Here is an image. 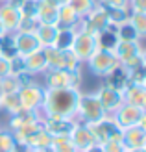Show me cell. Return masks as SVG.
Masks as SVG:
<instances>
[{
  "mask_svg": "<svg viewBox=\"0 0 146 152\" xmlns=\"http://www.w3.org/2000/svg\"><path fill=\"white\" fill-rule=\"evenodd\" d=\"M109 15H107V10L102 4H96L93 11H89L83 19H80V24L78 30L81 32H87V34H93V35H100L104 34L107 28H109Z\"/></svg>",
  "mask_w": 146,
  "mask_h": 152,
  "instance_id": "5b68a950",
  "label": "cell"
},
{
  "mask_svg": "<svg viewBox=\"0 0 146 152\" xmlns=\"http://www.w3.org/2000/svg\"><path fill=\"white\" fill-rule=\"evenodd\" d=\"M37 119H43L41 111H32V110H24V108H19L17 111L9 113V123H7V128H9L11 132L19 130V128L26 126L30 123H33Z\"/></svg>",
  "mask_w": 146,
  "mask_h": 152,
  "instance_id": "ac0fdd59",
  "label": "cell"
},
{
  "mask_svg": "<svg viewBox=\"0 0 146 152\" xmlns=\"http://www.w3.org/2000/svg\"><path fill=\"white\" fill-rule=\"evenodd\" d=\"M0 54H2V50H0Z\"/></svg>",
  "mask_w": 146,
  "mask_h": 152,
  "instance_id": "c3c4849f",
  "label": "cell"
},
{
  "mask_svg": "<svg viewBox=\"0 0 146 152\" xmlns=\"http://www.w3.org/2000/svg\"><path fill=\"white\" fill-rule=\"evenodd\" d=\"M124 152H146V150H124Z\"/></svg>",
  "mask_w": 146,
  "mask_h": 152,
  "instance_id": "f6af8a7d",
  "label": "cell"
},
{
  "mask_svg": "<svg viewBox=\"0 0 146 152\" xmlns=\"http://www.w3.org/2000/svg\"><path fill=\"white\" fill-rule=\"evenodd\" d=\"M17 7H19V11H20L22 17H37L39 0H20Z\"/></svg>",
  "mask_w": 146,
  "mask_h": 152,
  "instance_id": "1f68e13d",
  "label": "cell"
},
{
  "mask_svg": "<svg viewBox=\"0 0 146 152\" xmlns=\"http://www.w3.org/2000/svg\"><path fill=\"white\" fill-rule=\"evenodd\" d=\"M104 152H124V145H122V141H107L102 145Z\"/></svg>",
  "mask_w": 146,
  "mask_h": 152,
  "instance_id": "8d00e7d4",
  "label": "cell"
},
{
  "mask_svg": "<svg viewBox=\"0 0 146 152\" xmlns=\"http://www.w3.org/2000/svg\"><path fill=\"white\" fill-rule=\"evenodd\" d=\"M24 152H52V148H26Z\"/></svg>",
  "mask_w": 146,
  "mask_h": 152,
  "instance_id": "60d3db41",
  "label": "cell"
},
{
  "mask_svg": "<svg viewBox=\"0 0 146 152\" xmlns=\"http://www.w3.org/2000/svg\"><path fill=\"white\" fill-rule=\"evenodd\" d=\"M67 4L76 11V15H78L80 19H83L89 11L94 10V6L98 4V0H68Z\"/></svg>",
  "mask_w": 146,
  "mask_h": 152,
  "instance_id": "83f0119b",
  "label": "cell"
},
{
  "mask_svg": "<svg viewBox=\"0 0 146 152\" xmlns=\"http://www.w3.org/2000/svg\"><path fill=\"white\" fill-rule=\"evenodd\" d=\"M0 150L6 152H19V145L9 128H0Z\"/></svg>",
  "mask_w": 146,
  "mask_h": 152,
  "instance_id": "484cf974",
  "label": "cell"
},
{
  "mask_svg": "<svg viewBox=\"0 0 146 152\" xmlns=\"http://www.w3.org/2000/svg\"><path fill=\"white\" fill-rule=\"evenodd\" d=\"M98 47H100L98 35L81 32V30H76V35H74V41H72L70 50L74 52L76 56H78V59H80L81 63H85L87 59L94 54V50H96Z\"/></svg>",
  "mask_w": 146,
  "mask_h": 152,
  "instance_id": "9c48e42d",
  "label": "cell"
},
{
  "mask_svg": "<svg viewBox=\"0 0 146 152\" xmlns=\"http://www.w3.org/2000/svg\"><path fill=\"white\" fill-rule=\"evenodd\" d=\"M85 63H87V69L91 71V74L98 76V78L109 76L120 65L117 56H115V52H113V48H105V47H98L94 50V54L91 56Z\"/></svg>",
  "mask_w": 146,
  "mask_h": 152,
  "instance_id": "3957f363",
  "label": "cell"
},
{
  "mask_svg": "<svg viewBox=\"0 0 146 152\" xmlns=\"http://www.w3.org/2000/svg\"><path fill=\"white\" fill-rule=\"evenodd\" d=\"M63 52V69L65 71H80L81 69V61L78 59V56L68 48V50H61Z\"/></svg>",
  "mask_w": 146,
  "mask_h": 152,
  "instance_id": "4dcf8cb0",
  "label": "cell"
},
{
  "mask_svg": "<svg viewBox=\"0 0 146 152\" xmlns=\"http://www.w3.org/2000/svg\"><path fill=\"white\" fill-rule=\"evenodd\" d=\"M4 95V89H2V80H0V96Z\"/></svg>",
  "mask_w": 146,
  "mask_h": 152,
  "instance_id": "7bdbcfd3",
  "label": "cell"
},
{
  "mask_svg": "<svg viewBox=\"0 0 146 152\" xmlns=\"http://www.w3.org/2000/svg\"><path fill=\"white\" fill-rule=\"evenodd\" d=\"M107 15L113 26H120L129 19V10H107Z\"/></svg>",
  "mask_w": 146,
  "mask_h": 152,
  "instance_id": "836d02e7",
  "label": "cell"
},
{
  "mask_svg": "<svg viewBox=\"0 0 146 152\" xmlns=\"http://www.w3.org/2000/svg\"><path fill=\"white\" fill-rule=\"evenodd\" d=\"M87 126L94 137V143H98V145H104L107 141H120L122 139V128L115 123L111 115L104 117L98 123L87 124Z\"/></svg>",
  "mask_w": 146,
  "mask_h": 152,
  "instance_id": "8992f818",
  "label": "cell"
},
{
  "mask_svg": "<svg viewBox=\"0 0 146 152\" xmlns=\"http://www.w3.org/2000/svg\"><path fill=\"white\" fill-rule=\"evenodd\" d=\"M50 148H52V152H78L68 137H56V139H52V147Z\"/></svg>",
  "mask_w": 146,
  "mask_h": 152,
  "instance_id": "d6a6232c",
  "label": "cell"
},
{
  "mask_svg": "<svg viewBox=\"0 0 146 152\" xmlns=\"http://www.w3.org/2000/svg\"><path fill=\"white\" fill-rule=\"evenodd\" d=\"M105 10H129V0H98Z\"/></svg>",
  "mask_w": 146,
  "mask_h": 152,
  "instance_id": "d590c367",
  "label": "cell"
},
{
  "mask_svg": "<svg viewBox=\"0 0 146 152\" xmlns=\"http://www.w3.org/2000/svg\"><path fill=\"white\" fill-rule=\"evenodd\" d=\"M35 35L39 39L41 48H46L52 47L54 41H56V35H57V26H46V24H39L35 28Z\"/></svg>",
  "mask_w": 146,
  "mask_h": 152,
  "instance_id": "7402d4cb",
  "label": "cell"
},
{
  "mask_svg": "<svg viewBox=\"0 0 146 152\" xmlns=\"http://www.w3.org/2000/svg\"><path fill=\"white\" fill-rule=\"evenodd\" d=\"M9 76V58L0 54V80Z\"/></svg>",
  "mask_w": 146,
  "mask_h": 152,
  "instance_id": "f35d334b",
  "label": "cell"
},
{
  "mask_svg": "<svg viewBox=\"0 0 146 152\" xmlns=\"http://www.w3.org/2000/svg\"><path fill=\"white\" fill-rule=\"evenodd\" d=\"M68 139H70V143L74 145V148L78 152H85L91 145H94V137H93V134H91L89 126L81 124V123H76V126H74V130H72Z\"/></svg>",
  "mask_w": 146,
  "mask_h": 152,
  "instance_id": "2e32d148",
  "label": "cell"
},
{
  "mask_svg": "<svg viewBox=\"0 0 146 152\" xmlns=\"http://www.w3.org/2000/svg\"><path fill=\"white\" fill-rule=\"evenodd\" d=\"M4 34H6V32H4V28H2V24H0V37H2Z\"/></svg>",
  "mask_w": 146,
  "mask_h": 152,
  "instance_id": "ee69618b",
  "label": "cell"
},
{
  "mask_svg": "<svg viewBox=\"0 0 146 152\" xmlns=\"http://www.w3.org/2000/svg\"><path fill=\"white\" fill-rule=\"evenodd\" d=\"M22 15L19 11L17 6H13L11 2H4L0 4V24H2L6 34H13L19 30Z\"/></svg>",
  "mask_w": 146,
  "mask_h": 152,
  "instance_id": "5bb4252c",
  "label": "cell"
},
{
  "mask_svg": "<svg viewBox=\"0 0 146 152\" xmlns=\"http://www.w3.org/2000/svg\"><path fill=\"white\" fill-rule=\"evenodd\" d=\"M115 35H117V39L120 41H142L141 39V35L133 30V26L129 24V22L126 20L124 24H120L115 28Z\"/></svg>",
  "mask_w": 146,
  "mask_h": 152,
  "instance_id": "4316f807",
  "label": "cell"
},
{
  "mask_svg": "<svg viewBox=\"0 0 146 152\" xmlns=\"http://www.w3.org/2000/svg\"><path fill=\"white\" fill-rule=\"evenodd\" d=\"M78 121L72 117H43V126L46 130L52 139L56 137H70L74 126Z\"/></svg>",
  "mask_w": 146,
  "mask_h": 152,
  "instance_id": "30bf717a",
  "label": "cell"
},
{
  "mask_svg": "<svg viewBox=\"0 0 146 152\" xmlns=\"http://www.w3.org/2000/svg\"><path fill=\"white\" fill-rule=\"evenodd\" d=\"M85 152H104V148H102V145H98V143H94V145H91Z\"/></svg>",
  "mask_w": 146,
  "mask_h": 152,
  "instance_id": "ab89813d",
  "label": "cell"
},
{
  "mask_svg": "<svg viewBox=\"0 0 146 152\" xmlns=\"http://www.w3.org/2000/svg\"><path fill=\"white\" fill-rule=\"evenodd\" d=\"M94 95H96L98 102L102 104V108H104V111L107 113V115H113V113L117 111L122 104H124L122 91L115 89V87H111V86H107V83H102Z\"/></svg>",
  "mask_w": 146,
  "mask_h": 152,
  "instance_id": "8fae6325",
  "label": "cell"
},
{
  "mask_svg": "<svg viewBox=\"0 0 146 152\" xmlns=\"http://www.w3.org/2000/svg\"><path fill=\"white\" fill-rule=\"evenodd\" d=\"M80 24V17L76 15L68 4H61L57 7V28H76L78 30Z\"/></svg>",
  "mask_w": 146,
  "mask_h": 152,
  "instance_id": "44dd1931",
  "label": "cell"
},
{
  "mask_svg": "<svg viewBox=\"0 0 146 152\" xmlns=\"http://www.w3.org/2000/svg\"><path fill=\"white\" fill-rule=\"evenodd\" d=\"M44 89H80L81 86V69L80 71H44L43 72Z\"/></svg>",
  "mask_w": 146,
  "mask_h": 152,
  "instance_id": "7a4b0ae2",
  "label": "cell"
},
{
  "mask_svg": "<svg viewBox=\"0 0 146 152\" xmlns=\"http://www.w3.org/2000/svg\"><path fill=\"white\" fill-rule=\"evenodd\" d=\"M81 91L80 89H44L41 106L43 117H72L76 119Z\"/></svg>",
  "mask_w": 146,
  "mask_h": 152,
  "instance_id": "6da1fadb",
  "label": "cell"
},
{
  "mask_svg": "<svg viewBox=\"0 0 146 152\" xmlns=\"http://www.w3.org/2000/svg\"><path fill=\"white\" fill-rule=\"evenodd\" d=\"M122 98H124V104L146 108V83L129 82L128 86L122 89Z\"/></svg>",
  "mask_w": 146,
  "mask_h": 152,
  "instance_id": "9a60e30c",
  "label": "cell"
},
{
  "mask_svg": "<svg viewBox=\"0 0 146 152\" xmlns=\"http://www.w3.org/2000/svg\"><path fill=\"white\" fill-rule=\"evenodd\" d=\"M111 117L122 130H124V128H129V126H135V124L146 126V108H139V106L122 104Z\"/></svg>",
  "mask_w": 146,
  "mask_h": 152,
  "instance_id": "ba28073f",
  "label": "cell"
},
{
  "mask_svg": "<svg viewBox=\"0 0 146 152\" xmlns=\"http://www.w3.org/2000/svg\"><path fill=\"white\" fill-rule=\"evenodd\" d=\"M120 141L126 150H146V126L135 124L124 128Z\"/></svg>",
  "mask_w": 146,
  "mask_h": 152,
  "instance_id": "4fadbf2b",
  "label": "cell"
},
{
  "mask_svg": "<svg viewBox=\"0 0 146 152\" xmlns=\"http://www.w3.org/2000/svg\"><path fill=\"white\" fill-rule=\"evenodd\" d=\"M24 71L32 76L43 74L46 71V54H44V48H39L32 52V54L24 56Z\"/></svg>",
  "mask_w": 146,
  "mask_h": 152,
  "instance_id": "d6986e66",
  "label": "cell"
},
{
  "mask_svg": "<svg viewBox=\"0 0 146 152\" xmlns=\"http://www.w3.org/2000/svg\"><path fill=\"white\" fill-rule=\"evenodd\" d=\"M2 89H4V93H17V91L20 89V82L17 76H6V78H2Z\"/></svg>",
  "mask_w": 146,
  "mask_h": 152,
  "instance_id": "e575fe53",
  "label": "cell"
},
{
  "mask_svg": "<svg viewBox=\"0 0 146 152\" xmlns=\"http://www.w3.org/2000/svg\"><path fill=\"white\" fill-rule=\"evenodd\" d=\"M4 2H9V0H0V4H4Z\"/></svg>",
  "mask_w": 146,
  "mask_h": 152,
  "instance_id": "bcb514c9",
  "label": "cell"
},
{
  "mask_svg": "<svg viewBox=\"0 0 146 152\" xmlns=\"http://www.w3.org/2000/svg\"><path fill=\"white\" fill-rule=\"evenodd\" d=\"M104 80H105L107 86H111V87H115V89L122 91V89H124L128 83H129V74H128V72H126V71L118 65L117 69H115L109 76H105Z\"/></svg>",
  "mask_w": 146,
  "mask_h": 152,
  "instance_id": "cb8c5ba5",
  "label": "cell"
},
{
  "mask_svg": "<svg viewBox=\"0 0 146 152\" xmlns=\"http://www.w3.org/2000/svg\"><path fill=\"white\" fill-rule=\"evenodd\" d=\"M11 41H13L15 54H17V56H22V58L41 48L39 39H37L35 32H24V30H17V32L11 34Z\"/></svg>",
  "mask_w": 146,
  "mask_h": 152,
  "instance_id": "7c38bea8",
  "label": "cell"
},
{
  "mask_svg": "<svg viewBox=\"0 0 146 152\" xmlns=\"http://www.w3.org/2000/svg\"><path fill=\"white\" fill-rule=\"evenodd\" d=\"M44 54H46V71L63 69V52L61 50L54 48V47H46Z\"/></svg>",
  "mask_w": 146,
  "mask_h": 152,
  "instance_id": "d4e9b609",
  "label": "cell"
},
{
  "mask_svg": "<svg viewBox=\"0 0 146 152\" xmlns=\"http://www.w3.org/2000/svg\"><path fill=\"white\" fill-rule=\"evenodd\" d=\"M142 50H144V47H142L141 41H120V39H117V43L113 45V52H115V56H117L120 65L124 61H128V59H131L133 56H137Z\"/></svg>",
  "mask_w": 146,
  "mask_h": 152,
  "instance_id": "e0dca14e",
  "label": "cell"
},
{
  "mask_svg": "<svg viewBox=\"0 0 146 152\" xmlns=\"http://www.w3.org/2000/svg\"><path fill=\"white\" fill-rule=\"evenodd\" d=\"M131 13H146V0H129Z\"/></svg>",
  "mask_w": 146,
  "mask_h": 152,
  "instance_id": "74e56055",
  "label": "cell"
},
{
  "mask_svg": "<svg viewBox=\"0 0 146 152\" xmlns=\"http://www.w3.org/2000/svg\"><path fill=\"white\" fill-rule=\"evenodd\" d=\"M20 108V102H19V95L17 93H4L0 96V110L7 111V113H13Z\"/></svg>",
  "mask_w": 146,
  "mask_h": 152,
  "instance_id": "f1b7e54d",
  "label": "cell"
},
{
  "mask_svg": "<svg viewBox=\"0 0 146 152\" xmlns=\"http://www.w3.org/2000/svg\"><path fill=\"white\" fill-rule=\"evenodd\" d=\"M57 7L56 4L48 2V0H39V7H37V22L46 26H57Z\"/></svg>",
  "mask_w": 146,
  "mask_h": 152,
  "instance_id": "ffe728a7",
  "label": "cell"
},
{
  "mask_svg": "<svg viewBox=\"0 0 146 152\" xmlns=\"http://www.w3.org/2000/svg\"><path fill=\"white\" fill-rule=\"evenodd\" d=\"M107 117L102 104L98 102L94 93H81L78 100V110H76V121L81 124H93Z\"/></svg>",
  "mask_w": 146,
  "mask_h": 152,
  "instance_id": "277c9868",
  "label": "cell"
},
{
  "mask_svg": "<svg viewBox=\"0 0 146 152\" xmlns=\"http://www.w3.org/2000/svg\"><path fill=\"white\" fill-rule=\"evenodd\" d=\"M74 35H76V28H57V35L52 47L57 50H68L72 47Z\"/></svg>",
  "mask_w": 146,
  "mask_h": 152,
  "instance_id": "603a6c76",
  "label": "cell"
},
{
  "mask_svg": "<svg viewBox=\"0 0 146 152\" xmlns=\"http://www.w3.org/2000/svg\"><path fill=\"white\" fill-rule=\"evenodd\" d=\"M0 152H6V150H0Z\"/></svg>",
  "mask_w": 146,
  "mask_h": 152,
  "instance_id": "7dc6e473",
  "label": "cell"
},
{
  "mask_svg": "<svg viewBox=\"0 0 146 152\" xmlns=\"http://www.w3.org/2000/svg\"><path fill=\"white\" fill-rule=\"evenodd\" d=\"M17 95H19L20 108L32 110V111H41L43 98H44V86L43 83L32 80V82L24 83V86H20Z\"/></svg>",
  "mask_w": 146,
  "mask_h": 152,
  "instance_id": "52a82bcc",
  "label": "cell"
},
{
  "mask_svg": "<svg viewBox=\"0 0 146 152\" xmlns=\"http://www.w3.org/2000/svg\"><path fill=\"white\" fill-rule=\"evenodd\" d=\"M128 22L133 26L135 32L141 35V39L146 35V13H131V11H129Z\"/></svg>",
  "mask_w": 146,
  "mask_h": 152,
  "instance_id": "f546056e",
  "label": "cell"
},
{
  "mask_svg": "<svg viewBox=\"0 0 146 152\" xmlns=\"http://www.w3.org/2000/svg\"><path fill=\"white\" fill-rule=\"evenodd\" d=\"M48 2H52V4H56V6H61V4H67L68 0H48Z\"/></svg>",
  "mask_w": 146,
  "mask_h": 152,
  "instance_id": "b9f144b4",
  "label": "cell"
}]
</instances>
